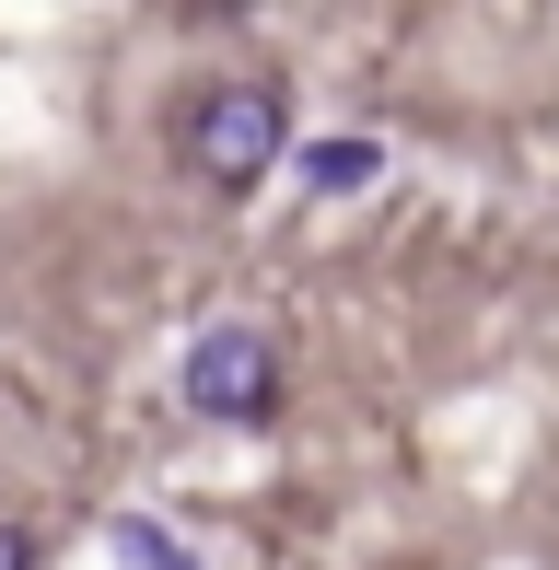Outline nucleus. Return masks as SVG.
Instances as JSON below:
<instances>
[{"mask_svg":"<svg viewBox=\"0 0 559 570\" xmlns=\"http://www.w3.org/2000/svg\"><path fill=\"white\" fill-rule=\"evenodd\" d=\"M280 140H292V128H280V94L268 82H222L210 106L187 117V164L210 175V187H257V175L280 164Z\"/></svg>","mask_w":559,"mask_h":570,"instance_id":"obj_1","label":"nucleus"},{"mask_svg":"<svg viewBox=\"0 0 559 570\" xmlns=\"http://www.w3.org/2000/svg\"><path fill=\"white\" fill-rule=\"evenodd\" d=\"M187 407L198 420H268L280 407V350L257 338V326H210V338L187 350Z\"/></svg>","mask_w":559,"mask_h":570,"instance_id":"obj_2","label":"nucleus"},{"mask_svg":"<svg viewBox=\"0 0 559 570\" xmlns=\"http://www.w3.org/2000/svg\"><path fill=\"white\" fill-rule=\"evenodd\" d=\"M373 164H385V151H373V140H315V151H303V175H315L326 198H350V187H373Z\"/></svg>","mask_w":559,"mask_h":570,"instance_id":"obj_3","label":"nucleus"},{"mask_svg":"<svg viewBox=\"0 0 559 570\" xmlns=\"http://www.w3.org/2000/svg\"><path fill=\"white\" fill-rule=\"evenodd\" d=\"M117 559H129V570H187V559H175V535H164V524H117Z\"/></svg>","mask_w":559,"mask_h":570,"instance_id":"obj_4","label":"nucleus"},{"mask_svg":"<svg viewBox=\"0 0 559 570\" xmlns=\"http://www.w3.org/2000/svg\"><path fill=\"white\" fill-rule=\"evenodd\" d=\"M0 570H36V548H23V524H0Z\"/></svg>","mask_w":559,"mask_h":570,"instance_id":"obj_5","label":"nucleus"}]
</instances>
